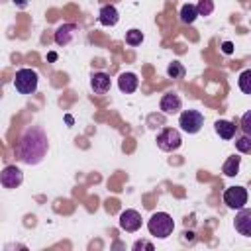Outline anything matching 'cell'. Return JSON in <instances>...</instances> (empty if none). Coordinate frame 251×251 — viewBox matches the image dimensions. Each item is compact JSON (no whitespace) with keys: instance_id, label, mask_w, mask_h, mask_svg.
<instances>
[{"instance_id":"obj_22","label":"cell","mask_w":251,"mask_h":251,"mask_svg":"<svg viewBox=\"0 0 251 251\" xmlns=\"http://www.w3.org/2000/svg\"><path fill=\"white\" fill-rule=\"evenodd\" d=\"M196 10H198V16H210L214 12V2L212 0H200L196 4Z\"/></svg>"},{"instance_id":"obj_12","label":"cell","mask_w":251,"mask_h":251,"mask_svg":"<svg viewBox=\"0 0 251 251\" xmlns=\"http://www.w3.org/2000/svg\"><path fill=\"white\" fill-rule=\"evenodd\" d=\"M118 20H120V14H118L116 6L108 4V6H102V8H100V14H98V22H100L102 25H106V27H112V25H116V24H118Z\"/></svg>"},{"instance_id":"obj_3","label":"cell","mask_w":251,"mask_h":251,"mask_svg":"<svg viewBox=\"0 0 251 251\" xmlns=\"http://www.w3.org/2000/svg\"><path fill=\"white\" fill-rule=\"evenodd\" d=\"M14 86L20 94H33L37 90V73L33 69H20L14 76Z\"/></svg>"},{"instance_id":"obj_16","label":"cell","mask_w":251,"mask_h":251,"mask_svg":"<svg viewBox=\"0 0 251 251\" xmlns=\"http://www.w3.org/2000/svg\"><path fill=\"white\" fill-rule=\"evenodd\" d=\"M239 163H241V157H239V155L227 157L226 163H224V167H222L224 175H226V176H235V175L239 173Z\"/></svg>"},{"instance_id":"obj_11","label":"cell","mask_w":251,"mask_h":251,"mask_svg":"<svg viewBox=\"0 0 251 251\" xmlns=\"http://www.w3.org/2000/svg\"><path fill=\"white\" fill-rule=\"evenodd\" d=\"M180 106H182V100L178 94L175 92H167L163 98H161V110L165 114H176L180 112Z\"/></svg>"},{"instance_id":"obj_18","label":"cell","mask_w":251,"mask_h":251,"mask_svg":"<svg viewBox=\"0 0 251 251\" xmlns=\"http://www.w3.org/2000/svg\"><path fill=\"white\" fill-rule=\"evenodd\" d=\"M241 92L245 94H251V69H245L241 75H239V80H237Z\"/></svg>"},{"instance_id":"obj_10","label":"cell","mask_w":251,"mask_h":251,"mask_svg":"<svg viewBox=\"0 0 251 251\" xmlns=\"http://www.w3.org/2000/svg\"><path fill=\"white\" fill-rule=\"evenodd\" d=\"M76 29L78 27L75 24H63V25H59L57 31H55V43L57 45H69L75 39Z\"/></svg>"},{"instance_id":"obj_13","label":"cell","mask_w":251,"mask_h":251,"mask_svg":"<svg viewBox=\"0 0 251 251\" xmlns=\"http://www.w3.org/2000/svg\"><path fill=\"white\" fill-rule=\"evenodd\" d=\"M90 86H92V90L96 94H106L110 90V75H106V73H92Z\"/></svg>"},{"instance_id":"obj_7","label":"cell","mask_w":251,"mask_h":251,"mask_svg":"<svg viewBox=\"0 0 251 251\" xmlns=\"http://www.w3.org/2000/svg\"><path fill=\"white\" fill-rule=\"evenodd\" d=\"M22 180H24V173L16 165H8L0 175V182L4 188H16L22 184Z\"/></svg>"},{"instance_id":"obj_1","label":"cell","mask_w":251,"mask_h":251,"mask_svg":"<svg viewBox=\"0 0 251 251\" xmlns=\"http://www.w3.org/2000/svg\"><path fill=\"white\" fill-rule=\"evenodd\" d=\"M47 147H49V143H47L45 131L41 127L31 126L22 135V139H20V143L16 147V155L25 165H37L45 157Z\"/></svg>"},{"instance_id":"obj_27","label":"cell","mask_w":251,"mask_h":251,"mask_svg":"<svg viewBox=\"0 0 251 251\" xmlns=\"http://www.w3.org/2000/svg\"><path fill=\"white\" fill-rule=\"evenodd\" d=\"M55 59H57V53L51 51V53H49V61H55Z\"/></svg>"},{"instance_id":"obj_4","label":"cell","mask_w":251,"mask_h":251,"mask_svg":"<svg viewBox=\"0 0 251 251\" xmlns=\"http://www.w3.org/2000/svg\"><path fill=\"white\" fill-rule=\"evenodd\" d=\"M178 126L186 133H198L200 127L204 126V116L198 110H184L178 118Z\"/></svg>"},{"instance_id":"obj_25","label":"cell","mask_w":251,"mask_h":251,"mask_svg":"<svg viewBox=\"0 0 251 251\" xmlns=\"http://www.w3.org/2000/svg\"><path fill=\"white\" fill-rule=\"evenodd\" d=\"M222 49H224V53H227V55H229V53L233 51V43H231V41H226V43L222 45Z\"/></svg>"},{"instance_id":"obj_26","label":"cell","mask_w":251,"mask_h":251,"mask_svg":"<svg viewBox=\"0 0 251 251\" xmlns=\"http://www.w3.org/2000/svg\"><path fill=\"white\" fill-rule=\"evenodd\" d=\"M14 4H18V6H20V8H24V6H25V4H27V2H25V0H14Z\"/></svg>"},{"instance_id":"obj_17","label":"cell","mask_w":251,"mask_h":251,"mask_svg":"<svg viewBox=\"0 0 251 251\" xmlns=\"http://www.w3.org/2000/svg\"><path fill=\"white\" fill-rule=\"evenodd\" d=\"M196 18H198V10H196L194 4H184V6L180 8V20H182L184 24H192Z\"/></svg>"},{"instance_id":"obj_21","label":"cell","mask_w":251,"mask_h":251,"mask_svg":"<svg viewBox=\"0 0 251 251\" xmlns=\"http://www.w3.org/2000/svg\"><path fill=\"white\" fill-rule=\"evenodd\" d=\"M235 147L239 153H251V135H241L235 139Z\"/></svg>"},{"instance_id":"obj_9","label":"cell","mask_w":251,"mask_h":251,"mask_svg":"<svg viewBox=\"0 0 251 251\" xmlns=\"http://www.w3.org/2000/svg\"><path fill=\"white\" fill-rule=\"evenodd\" d=\"M233 226L241 235L251 237V208H239V212L235 214Z\"/></svg>"},{"instance_id":"obj_19","label":"cell","mask_w":251,"mask_h":251,"mask_svg":"<svg viewBox=\"0 0 251 251\" xmlns=\"http://www.w3.org/2000/svg\"><path fill=\"white\" fill-rule=\"evenodd\" d=\"M141 41H143V33H141L139 29H129V31H126V43H127V45L135 47V45H141Z\"/></svg>"},{"instance_id":"obj_8","label":"cell","mask_w":251,"mask_h":251,"mask_svg":"<svg viewBox=\"0 0 251 251\" xmlns=\"http://www.w3.org/2000/svg\"><path fill=\"white\" fill-rule=\"evenodd\" d=\"M120 227L124 231H137L141 227V216L137 210H126L120 214Z\"/></svg>"},{"instance_id":"obj_5","label":"cell","mask_w":251,"mask_h":251,"mask_svg":"<svg viewBox=\"0 0 251 251\" xmlns=\"http://www.w3.org/2000/svg\"><path fill=\"white\" fill-rule=\"evenodd\" d=\"M180 143H182V137H180L178 129H175V127H165L157 135V145L163 151H176L180 147Z\"/></svg>"},{"instance_id":"obj_6","label":"cell","mask_w":251,"mask_h":251,"mask_svg":"<svg viewBox=\"0 0 251 251\" xmlns=\"http://www.w3.org/2000/svg\"><path fill=\"white\" fill-rule=\"evenodd\" d=\"M224 202L231 210H239L247 204V190L243 186H229L224 192Z\"/></svg>"},{"instance_id":"obj_20","label":"cell","mask_w":251,"mask_h":251,"mask_svg":"<svg viewBox=\"0 0 251 251\" xmlns=\"http://www.w3.org/2000/svg\"><path fill=\"white\" fill-rule=\"evenodd\" d=\"M167 75H169L171 78H182V76H184V67H182V63L173 61V63L167 67Z\"/></svg>"},{"instance_id":"obj_15","label":"cell","mask_w":251,"mask_h":251,"mask_svg":"<svg viewBox=\"0 0 251 251\" xmlns=\"http://www.w3.org/2000/svg\"><path fill=\"white\" fill-rule=\"evenodd\" d=\"M214 129H216V133H218L222 139H231V137L235 135V124H231V122H227V120H218V122L214 124Z\"/></svg>"},{"instance_id":"obj_23","label":"cell","mask_w":251,"mask_h":251,"mask_svg":"<svg viewBox=\"0 0 251 251\" xmlns=\"http://www.w3.org/2000/svg\"><path fill=\"white\" fill-rule=\"evenodd\" d=\"M241 129H243V133L245 135H251V110H247L243 116H241Z\"/></svg>"},{"instance_id":"obj_14","label":"cell","mask_w":251,"mask_h":251,"mask_svg":"<svg viewBox=\"0 0 251 251\" xmlns=\"http://www.w3.org/2000/svg\"><path fill=\"white\" fill-rule=\"evenodd\" d=\"M137 84H139V78H137V75H133V73H122L120 78H118V86H120V90L126 92V94L135 92V90H137Z\"/></svg>"},{"instance_id":"obj_24","label":"cell","mask_w":251,"mask_h":251,"mask_svg":"<svg viewBox=\"0 0 251 251\" xmlns=\"http://www.w3.org/2000/svg\"><path fill=\"white\" fill-rule=\"evenodd\" d=\"M139 249L153 251V243H149V241H135V243H133V251H139Z\"/></svg>"},{"instance_id":"obj_2","label":"cell","mask_w":251,"mask_h":251,"mask_svg":"<svg viewBox=\"0 0 251 251\" xmlns=\"http://www.w3.org/2000/svg\"><path fill=\"white\" fill-rule=\"evenodd\" d=\"M173 227H175V222L167 212H155L147 222L149 233L155 237H161V239L169 237L173 233Z\"/></svg>"}]
</instances>
